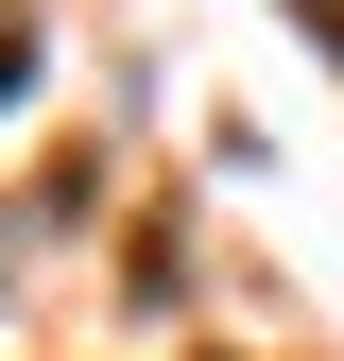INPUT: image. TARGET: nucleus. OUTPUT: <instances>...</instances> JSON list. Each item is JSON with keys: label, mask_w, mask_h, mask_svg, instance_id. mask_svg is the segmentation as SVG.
Listing matches in <instances>:
<instances>
[{"label": "nucleus", "mask_w": 344, "mask_h": 361, "mask_svg": "<svg viewBox=\"0 0 344 361\" xmlns=\"http://www.w3.org/2000/svg\"><path fill=\"white\" fill-rule=\"evenodd\" d=\"M18 69H35V35H0V86H18Z\"/></svg>", "instance_id": "obj_1"}]
</instances>
